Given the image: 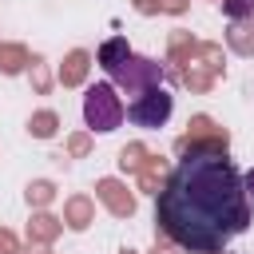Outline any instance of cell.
I'll use <instances>...</instances> for the list:
<instances>
[{"instance_id": "obj_15", "label": "cell", "mask_w": 254, "mask_h": 254, "mask_svg": "<svg viewBox=\"0 0 254 254\" xmlns=\"http://www.w3.org/2000/svg\"><path fill=\"white\" fill-rule=\"evenodd\" d=\"M28 198H36V202H48V198H52V187H48V183H36V187H28Z\"/></svg>"}, {"instance_id": "obj_12", "label": "cell", "mask_w": 254, "mask_h": 254, "mask_svg": "<svg viewBox=\"0 0 254 254\" xmlns=\"http://www.w3.org/2000/svg\"><path fill=\"white\" fill-rule=\"evenodd\" d=\"M32 131H36V135H52V131H56V115H52V111H40V115L32 119Z\"/></svg>"}, {"instance_id": "obj_5", "label": "cell", "mask_w": 254, "mask_h": 254, "mask_svg": "<svg viewBox=\"0 0 254 254\" xmlns=\"http://www.w3.org/2000/svg\"><path fill=\"white\" fill-rule=\"evenodd\" d=\"M99 198H103L115 214H131V210H135V198H131L115 179H103V183H99Z\"/></svg>"}, {"instance_id": "obj_16", "label": "cell", "mask_w": 254, "mask_h": 254, "mask_svg": "<svg viewBox=\"0 0 254 254\" xmlns=\"http://www.w3.org/2000/svg\"><path fill=\"white\" fill-rule=\"evenodd\" d=\"M32 230H36V238H52V234H56V222H52V218H36Z\"/></svg>"}, {"instance_id": "obj_11", "label": "cell", "mask_w": 254, "mask_h": 254, "mask_svg": "<svg viewBox=\"0 0 254 254\" xmlns=\"http://www.w3.org/2000/svg\"><path fill=\"white\" fill-rule=\"evenodd\" d=\"M163 183H167V179H163V163H159V159H151V167L143 171V187H147V190H155V187H163Z\"/></svg>"}, {"instance_id": "obj_2", "label": "cell", "mask_w": 254, "mask_h": 254, "mask_svg": "<svg viewBox=\"0 0 254 254\" xmlns=\"http://www.w3.org/2000/svg\"><path fill=\"white\" fill-rule=\"evenodd\" d=\"M123 115H127V107L119 103V95H115L111 83L87 87V95H83V123L91 131H115L123 123Z\"/></svg>"}, {"instance_id": "obj_10", "label": "cell", "mask_w": 254, "mask_h": 254, "mask_svg": "<svg viewBox=\"0 0 254 254\" xmlns=\"http://www.w3.org/2000/svg\"><path fill=\"white\" fill-rule=\"evenodd\" d=\"M0 67L4 71H20L24 67V52L20 48H0Z\"/></svg>"}, {"instance_id": "obj_3", "label": "cell", "mask_w": 254, "mask_h": 254, "mask_svg": "<svg viewBox=\"0 0 254 254\" xmlns=\"http://www.w3.org/2000/svg\"><path fill=\"white\" fill-rule=\"evenodd\" d=\"M171 111H175V95L163 91L159 83L147 87V91H139V95L127 103V119H131L135 127H147V131L163 127V123L171 119Z\"/></svg>"}, {"instance_id": "obj_9", "label": "cell", "mask_w": 254, "mask_h": 254, "mask_svg": "<svg viewBox=\"0 0 254 254\" xmlns=\"http://www.w3.org/2000/svg\"><path fill=\"white\" fill-rule=\"evenodd\" d=\"M230 44L250 56V52H254V28H230Z\"/></svg>"}, {"instance_id": "obj_6", "label": "cell", "mask_w": 254, "mask_h": 254, "mask_svg": "<svg viewBox=\"0 0 254 254\" xmlns=\"http://www.w3.org/2000/svg\"><path fill=\"white\" fill-rule=\"evenodd\" d=\"M127 56H131L127 40H123V36H115V40H107V44L99 48V67H103V71H115V67H119Z\"/></svg>"}, {"instance_id": "obj_17", "label": "cell", "mask_w": 254, "mask_h": 254, "mask_svg": "<svg viewBox=\"0 0 254 254\" xmlns=\"http://www.w3.org/2000/svg\"><path fill=\"white\" fill-rule=\"evenodd\" d=\"M71 151H75V155H83V151H87V139H83V135H79V139H71Z\"/></svg>"}, {"instance_id": "obj_20", "label": "cell", "mask_w": 254, "mask_h": 254, "mask_svg": "<svg viewBox=\"0 0 254 254\" xmlns=\"http://www.w3.org/2000/svg\"><path fill=\"white\" fill-rule=\"evenodd\" d=\"M127 254H131V250H127Z\"/></svg>"}, {"instance_id": "obj_8", "label": "cell", "mask_w": 254, "mask_h": 254, "mask_svg": "<svg viewBox=\"0 0 254 254\" xmlns=\"http://www.w3.org/2000/svg\"><path fill=\"white\" fill-rule=\"evenodd\" d=\"M83 67H87V56L83 52H71L67 56V67H64V83H79L83 79Z\"/></svg>"}, {"instance_id": "obj_7", "label": "cell", "mask_w": 254, "mask_h": 254, "mask_svg": "<svg viewBox=\"0 0 254 254\" xmlns=\"http://www.w3.org/2000/svg\"><path fill=\"white\" fill-rule=\"evenodd\" d=\"M87 222H91V202H87V198H71V202H67V226L83 230Z\"/></svg>"}, {"instance_id": "obj_4", "label": "cell", "mask_w": 254, "mask_h": 254, "mask_svg": "<svg viewBox=\"0 0 254 254\" xmlns=\"http://www.w3.org/2000/svg\"><path fill=\"white\" fill-rule=\"evenodd\" d=\"M127 95H139V91H147V87H155L159 79H163V64H155V60H143V56H127L115 71H107Z\"/></svg>"}, {"instance_id": "obj_14", "label": "cell", "mask_w": 254, "mask_h": 254, "mask_svg": "<svg viewBox=\"0 0 254 254\" xmlns=\"http://www.w3.org/2000/svg\"><path fill=\"white\" fill-rule=\"evenodd\" d=\"M139 155H143V147H123V155H119V163H123V167H139V163H143Z\"/></svg>"}, {"instance_id": "obj_19", "label": "cell", "mask_w": 254, "mask_h": 254, "mask_svg": "<svg viewBox=\"0 0 254 254\" xmlns=\"http://www.w3.org/2000/svg\"><path fill=\"white\" fill-rule=\"evenodd\" d=\"M139 4V12H155V0H135Z\"/></svg>"}, {"instance_id": "obj_1", "label": "cell", "mask_w": 254, "mask_h": 254, "mask_svg": "<svg viewBox=\"0 0 254 254\" xmlns=\"http://www.w3.org/2000/svg\"><path fill=\"white\" fill-rule=\"evenodd\" d=\"M155 222L190 254H218L250 226V194L222 143L187 147L179 167L155 190Z\"/></svg>"}, {"instance_id": "obj_13", "label": "cell", "mask_w": 254, "mask_h": 254, "mask_svg": "<svg viewBox=\"0 0 254 254\" xmlns=\"http://www.w3.org/2000/svg\"><path fill=\"white\" fill-rule=\"evenodd\" d=\"M222 8L230 16H254V0H222Z\"/></svg>"}, {"instance_id": "obj_18", "label": "cell", "mask_w": 254, "mask_h": 254, "mask_svg": "<svg viewBox=\"0 0 254 254\" xmlns=\"http://www.w3.org/2000/svg\"><path fill=\"white\" fill-rule=\"evenodd\" d=\"M242 183H246V194L254 198V171H246V175H242Z\"/></svg>"}]
</instances>
